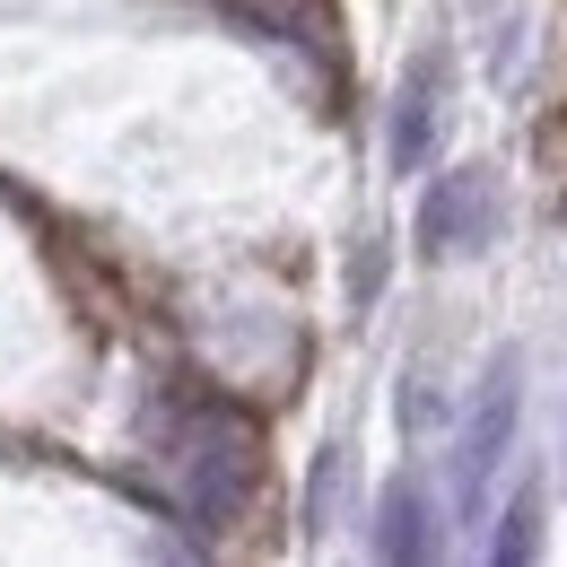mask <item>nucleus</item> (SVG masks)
Wrapping results in <instances>:
<instances>
[{
  "instance_id": "obj_1",
  "label": "nucleus",
  "mask_w": 567,
  "mask_h": 567,
  "mask_svg": "<svg viewBox=\"0 0 567 567\" xmlns=\"http://www.w3.org/2000/svg\"><path fill=\"white\" fill-rule=\"evenodd\" d=\"M245 481H254V436L236 420H193V436H184V506L202 524H227L245 506Z\"/></svg>"
},
{
  "instance_id": "obj_2",
  "label": "nucleus",
  "mask_w": 567,
  "mask_h": 567,
  "mask_svg": "<svg viewBox=\"0 0 567 567\" xmlns=\"http://www.w3.org/2000/svg\"><path fill=\"white\" fill-rule=\"evenodd\" d=\"M497 227V193L481 166H454V175H436L420 202V254L427 262H445V254H472L481 236Z\"/></svg>"
},
{
  "instance_id": "obj_3",
  "label": "nucleus",
  "mask_w": 567,
  "mask_h": 567,
  "mask_svg": "<svg viewBox=\"0 0 567 567\" xmlns=\"http://www.w3.org/2000/svg\"><path fill=\"white\" fill-rule=\"evenodd\" d=\"M515 411H524V358L497 350L472 393V420H463V489H489V472L506 463V436H515Z\"/></svg>"
},
{
  "instance_id": "obj_4",
  "label": "nucleus",
  "mask_w": 567,
  "mask_h": 567,
  "mask_svg": "<svg viewBox=\"0 0 567 567\" xmlns=\"http://www.w3.org/2000/svg\"><path fill=\"white\" fill-rule=\"evenodd\" d=\"M436 87H445V62L420 53L411 79H402V105H393V166H402V175L427 166V141H436Z\"/></svg>"
},
{
  "instance_id": "obj_5",
  "label": "nucleus",
  "mask_w": 567,
  "mask_h": 567,
  "mask_svg": "<svg viewBox=\"0 0 567 567\" xmlns=\"http://www.w3.org/2000/svg\"><path fill=\"white\" fill-rule=\"evenodd\" d=\"M375 550H384V559H427V550H436V533H427V489H420V481H393V489H384Z\"/></svg>"
},
{
  "instance_id": "obj_6",
  "label": "nucleus",
  "mask_w": 567,
  "mask_h": 567,
  "mask_svg": "<svg viewBox=\"0 0 567 567\" xmlns=\"http://www.w3.org/2000/svg\"><path fill=\"white\" fill-rule=\"evenodd\" d=\"M533 506H542L533 489L506 506V533H497V559H506V567H515V559H533Z\"/></svg>"
}]
</instances>
